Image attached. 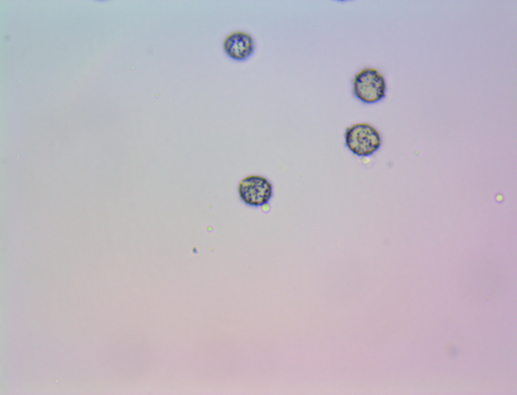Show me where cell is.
Instances as JSON below:
<instances>
[{
	"label": "cell",
	"instance_id": "cell-3",
	"mask_svg": "<svg viewBox=\"0 0 517 395\" xmlns=\"http://www.w3.org/2000/svg\"><path fill=\"white\" fill-rule=\"evenodd\" d=\"M239 197L247 206L260 207L267 204L273 195V186L266 177L249 175L239 182Z\"/></svg>",
	"mask_w": 517,
	"mask_h": 395
},
{
	"label": "cell",
	"instance_id": "cell-1",
	"mask_svg": "<svg viewBox=\"0 0 517 395\" xmlns=\"http://www.w3.org/2000/svg\"><path fill=\"white\" fill-rule=\"evenodd\" d=\"M354 96L360 101L372 104L382 100L386 96V83L384 76L378 70L366 68L356 73L353 81Z\"/></svg>",
	"mask_w": 517,
	"mask_h": 395
},
{
	"label": "cell",
	"instance_id": "cell-2",
	"mask_svg": "<svg viewBox=\"0 0 517 395\" xmlns=\"http://www.w3.org/2000/svg\"><path fill=\"white\" fill-rule=\"evenodd\" d=\"M345 145L355 155L366 157L376 152L381 144L378 131L368 123L355 124L346 128Z\"/></svg>",
	"mask_w": 517,
	"mask_h": 395
},
{
	"label": "cell",
	"instance_id": "cell-4",
	"mask_svg": "<svg viewBox=\"0 0 517 395\" xmlns=\"http://www.w3.org/2000/svg\"><path fill=\"white\" fill-rule=\"evenodd\" d=\"M223 47L230 57L236 60H243L253 53L254 42L249 33L241 31H235L225 38Z\"/></svg>",
	"mask_w": 517,
	"mask_h": 395
}]
</instances>
